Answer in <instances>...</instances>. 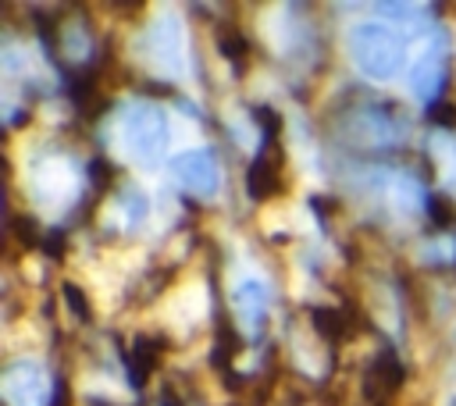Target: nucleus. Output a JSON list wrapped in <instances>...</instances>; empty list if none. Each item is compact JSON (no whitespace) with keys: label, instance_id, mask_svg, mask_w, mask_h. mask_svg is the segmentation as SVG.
Segmentation results:
<instances>
[{"label":"nucleus","instance_id":"obj_2","mask_svg":"<svg viewBox=\"0 0 456 406\" xmlns=\"http://www.w3.org/2000/svg\"><path fill=\"white\" fill-rule=\"evenodd\" d=\"M217 43H221V53L232 57V61H242V57H246V46H249L235 28H221V32H217Z\"/></svg>","mask_w":456,"mask_h":406},{"label":"nucleus","instance_id":"obj_3","mask_svg":"<svg viewBox=\"0 0 456 406\" xmlns=\"http://www.w3.org/2000/svg\"><path fill=\"white\" fill-rule=\"evenodd\" d=\"M64 296L71 299V306H75V313L89 321V299H86V296H82V292H78L75 285H64Z\"/></svg>","mask_w":456,"mask_h":406},{"label":"nucleus","instance_id":"obj_1","mask_svg":"<svg viewBox=\"0 0 456 406\" xmlns=\"http://www.w3.org/2000/svg\"><path fill=\"white\" fill-rule=\"evenodd\" d=\"M281 189V160H267L260 157L253 167H249V196L253 199H267L271 192Z\"/></svg>","mask_w":456,"mask_h":406}]
</instances>
